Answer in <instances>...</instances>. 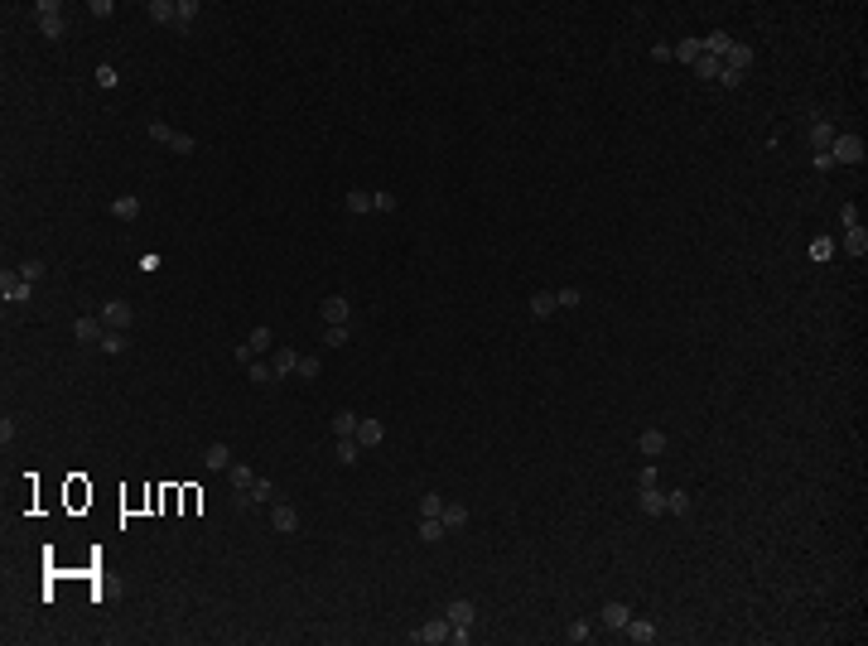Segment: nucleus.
Segmentation results:
<instances>
[{
  "label": "nucleus",
  "mask_w": 868,
  "mask_h": 646,
  "mask_svg": "<svg viewBox=\"0 0 868 646\" xmlns=\"http://www.w3.org/2000/svg\"><path fill=\"white\" fill-rule=\"evenodd\" d=\"M111 217L135 222V217H140V198H130V193H126V198H116V203H111Z\"/></svg>",
  "instance_id": "obj_20"
},
{
  "label": "nucleus",
  "mask_w": 868,
  "mask_h": 646,
  "mask_svg": "<svg viewBox=\"0 0 868 646\" xmlns=\"http://www.w3.org/2000/svg\"><path fill=\"white\" fill-rule=\"evenodd\" d=\"M420 540L439 545V540H444V521H439V516H425V521H420Z\"/></svg>",
  "instance_id": "obj_24"
},
{
  "label": "nucleus",
  "mask_w": 868,
  "mask_h": 646,
  "mask_svg": "<svg viewBox=\"0 0 868 646\" xmlns=\"http://www.w3.org/2000/svg\"><path fill=\"white\" fill-rule=\"evenodd\" d=\"M724 58H729L724 68H729V73H738V78H743V73L753 68V49H743V44H733V49H729Z\"/></svg>",
  "instance_id": "obj_12"
},
{
  "label": "nucleus",
  "mask_w": 868,
  "mask_h": 646,
  "mask_svg": "<svg viewBox=\"0 0 868 646\" xmlns=\"http://www.w3.org/2000/svg\"><path fill=\"white\" fill-rule=\"evenodd\" d=\"M666 512H671V516H685V512H690V492H666Z\"/></svg>",
  "instance_id": "obj_35"
},
{
  "label": "nucleus",
  "mask_w": 868,
  "mask_h": 646,
  "mask_svg": "<svg viewBox=\"0 0 868 646\" xmlns=\"http://www.w3.org/2000/svg\"><path fill=\"white\" fill-rule=\"evenodd\" d=\"M101 352H111V357H116V352H126V333H121V328H106V338H101Z\"/></svg>",
  "instance_id": "obj_32"
},
{
  "label": "nucleus",
  "mask_w": 868,
  "mask_h": 646,
  "mask_svg": "<svg viewBox=\"0 0 868 646\" xmlns=\"http://www.w3.org/2000/svg\"><path fill=\"white\" fill-rule=\"evenodd\" d=\"M555 304H560V309H575V304H579V290H555Z\"/></svg>",
  "instance_id": "obj_41"
},
{
  "label": "nucleus",
  "mask_w": 868,
  "mask_h": 646,
  "mask_svg": "<svg viewBox=\"0 0 868 646\" xmlns=\"http://www.w3.org/2000/svg\"><path fill=\"white\" fill-rule=\"evenodd\" d=\"M333 434H338V439H352V434H357V415H348V410L333 415Z\"/></svg>",
  "instance_id": "obj_29"
},
{
  "label": "nucleus",
  "mask_w": 868,
  "mask_h": 646,
  "mask_svg": "<svg viewBox=\"0 0 868 646\" xmlns=\"http://www.w3.org/2000/svg\"><path fill=\"white\" fill-rule=\"evenodd\" d=\"M19 275H24V280H39V275H44V261H24Z\"/></svg>",
  "instance_id": "obj_43"
},
{
  "label": "nucleus",
  "mask_w": 868,
  "mask_h": 646,
  "mask_svg": "<svg viewBox=\"0 0 868 646\" xmlns=\"http://www.w3.org/2000/svg\"><path fill=\"white\" fill-rule=\"evenodd\" d=\"M323 342H328V347H343V342H348V328H343V323H333V328L323 333Z\"/></svg>",
  "instance_id": "obj_36"
},
{
  "label": "nucleus",
  "mask_w": 868,
  "mask_h": 646,
  "mask_svg": "<svg viewBox=\"0 0 868 646\" xmlns=\"http://www.w3.org/2000/svg\"><path fill=\"white\" fill-rule=\"evenodd\" d=\"M0 295H5V304H24V299H29V280H24L19 270H5V275H0Z\"/></svg>",
  "instance_id": "obj_2"
},
{
  "label": "nucleus",
  "mask_w": 868,
  "mask_h": 646,
  "mask_svg": "<svg viewBox=\"0 0 868 646\" xmlns=\"http://www.w3.org/2000/svg\"><path fill=\"white\" fill-rule=\"evenodd\" d=\"M203 463H207V468H217V473H227V468H232V448H227V444H207Z\"/></svg>",
  "instance_id": "obj_14"
},
{
  "label": "nucleus",
  "mask_w": 868,
  "mask_h": 646,
  "mask_svg": "<svg viewBox=\"0 0 868 646\" xmlns=\"http://www.w3.org/2000/svg\"><path fill=\"white\" fill-rule=\"evenodd\" d=\"M271 526H275L280 536H289V531H299V512H294L289 502H275V507H271Z\"/></svg>",
  "instance_id": "obj_7"
},
{
  "label": "nucleus",
  "mask_w": 868,
  "mask_h": 646,
  "mask_svg": "<svg viewBox=\"0 0 868 646\" xmlns=\"http://www.w3.org/2000/svg\"><path fill=\"white\" fill-rule=\"evenodd\" d=\"M830 159H835V164H859V159H864V140H859V135H844V130H835Z\"/></svg>",
  "instance_id": "obj_1"
},
{
  "label": "nucleus",
  "mask_w": 868,
  "mask_h": 646,
  "mask_svg": "<svg viewBox=\"0 0 868 646\" xmlns=\"http://www.w3.org/2000/svg\"><path fill=\"white\" fill-rule=\"evenodd\" d=\"M699 53H704V44H699V39H685L680 49H671V58H680V63H690V68L699 63Z\"/></svg>",
  "instance_id": "obj_21"
},
{
  "label": "nucleus",
  "mask_w": 868,
  "mask_h": 646,
  "mask_svg": "<svg viewBox=\"0 0 868 646\" xmlns=\"http://www.w3.org/2000/svg\"><path fill=\"white\" fill-rule=\"evenodd\" d=\"M246 376H251L256 386H266V381L275 376V367H271V362H246Z\"/></svg>",
  "instance_id": "obj_34"
},
{
  "label": "nucleus",
  "mask_w": 868,
  "mask_h": 646,
  "mask_svg": "<svg viewBox=\"0 0 868 646\" xmlns=\"http://www.w3.org/2000/svg\"><path fill=\"white\" fill-rule=\"evenodd\" d=\"M294 372H299L304 381H314V376H318V357H299V367H294Z\"/></svg>",
  "instance_id": "obj_37"
},
{
  "label": "nucleus",
  "mask_w": 868,
  "mask_h": 646,
  "mask_svg": "<svg viewBox=\"0 0 868 646\" xmlns=\"http://www.w3.org/2000/svg\"><path fill=\"white\" fill-rule=\"evenodd\" d=\"M271 367H275V376H285V372L299 367V352H294V347H280V352L271 357Z\"/></svg>",
  "instance_id": "obj_22"
},
{
  "label": "nucleus",
  "mask_w": 868,
  "mask_h": 646,
  "mask_svg": "<svg viewBox=\"0 0 868 646\" xmlns=\"http://www.w3.org/2000/svg\"><path fill=\"white\" fill-rule=\"evenodd\" d=\"M227 482H232L237 492H251V487H256L261 478H256V473H251L246 463H232V468H227Z\"/></svg>",
  "instance_id": "obj_13"
},
{
  "label": "nucleus",
  "mask_w": 868,
  "mask_h": 646,
  "mask_svg": "<svg viewBox=\"0 0 868 646\" xmlns=\"http://www.w3.org/2000/svg\"><path fill=\"white\" fill-rule=\"evenodd\" d=\"M637 507H642L647 516H661V512H666V492H656V487H647V492H637Z\"/></svg>",
  "instance_id": "obj_15"
},
{
  "label": "nucleus",
  "mask_w": 868,
  "mask_h": 646,
  "mask_svg": "<svg viewBox=\"0 0 868 646\" xmlns=\"http://www.w3.org/2000/svg\"><path fill=\"white\" fill-rule=\"evenodd\" d=\"M73 338H78L83 347H101V338H106V323H101V319H78V323H73Z\"/></svg>",
  "instance_id": "obj_5"
},
{
  "label": "nucleus",
  "mask_w": 868,
  "mask_h": 646,
  "mask_svg": "<svg viewBox=\"0 0 868 646\" xmlns=\"http://www.w3.org/2000/svg\"><path fill=\"white\" fill-rule=\"evenodd\" d=\"M193 15H198V0H179V29H189Z\"/></svg>",
  "instance_id": "obj_39"
},
{
  "label": "nucleus",
  "mask_w": 868,
  "mask_h": 646,
  "mask_svg": "<svg viewBox=\"0 0 868 646\" xmlns=\"http://www.w3.org/2000/svg\"><path fill=\"white\" fill-rule=\"evenodd\" d=\"M348 208H352V213H377V208H372V193H367V189H352V193H348Z\"/></svg>",
  "instance_id": "obj_31"
},
{
  "label": "nucleus",
  "mask_w": 868,
  "mask_h": 646,
  "mask_svg": "<svg viewBox=\"0 0 868 646\" xmlns=\"http://www.w3.org/2000/svg\"><path fill=\"white\" fill-rule=\"evenodd\" d=\"M246 347H251V357H256V352H271V328H251Z\"/></svg>",
  "instance_id": "obj_33"
},
{
  "label": "nucleus",
  "mask_w": 868,
  "mask_h": 646,
  "mask_svg": "<svg viewBox=\"0 0 868 646\" xmlns=\"http://www.w3.org/2000/svg\"><path fill=\"white\" fill-rule=\"evenodd\" d=\"M449 618H434V622H425L420 632H410V642H420V646H439V642H449Z\"/></svg>",
  "instance_id": "obj_4"
},
{
  "label": "nucleus",
  "mask_w": 868,
  "mask_h": 646,
  "mask_svg": "<svg viewBox=\"0 0 868 646\" xmlns=\"http://www.w3.org/2000/svg\"><path fill=\"white\" fill-rule=\"evenodd\" d=\"M555 309H560V304H555V295H550V290H541V295L531 299V314H536V319H545V314H555Z\"/></svg>",
  "instance_id": "obj_26"
},
{
  "label": "nucleus",
  "mask_w": 868,
  "mask_h": 646,
  "mask_svg": "<svg viewBox=\"0 0 868 646\" xmlns=\"http://www.w3.org/2000/svg\"><path fill=\"white\" fill-rule=\"evenodd\" d=\"M39 29L49 34V39H63V15H58V5L49 0V5H39Z\"/></svg>",
  "instance_id": "obj_8"
},
{
  "label": "nucleus",
  "mask_w": 868,
  "mask_h": 646,
  "mask_svg": "<svg viewBox=\"0 0 868 646\" xmlns=\"http://www.w3.org/2000/svg\"><path fill=\"white\" fill-rule=\"evenodd\" d=\"M372 208H377V213H395V198H391V193H372Z\"/></svg>",
  "instance_id": "obj_42"
},
{
  "label": "nucleus",
  "mask_w": 868,
  "mask_h": 646,
  "mask_svg": "<svg viewBox=\"0 0 868 646\" xmlns=\"http://www.w3.org/2000/svg\"><path fill=\"white\" fill-rule=\"evenodd\" d=\"M318 314H323L328 328H333V323H348V299H343V295H328V299L318 304Z\"/></svg>",
  "instance_id": "obj_9"
},
{
  "label": "nucleus",
  "mask_w": 868,
  "mask_h": 646,
  "mask_svg": "<svg viewBox=\"0 0 868 646\" xmlns=\"http://www.w3.org/2000/svg\"><path fill=\"white\" fill-rule=\"evenodd\" d=\"M150 19H155V24H174V29H179V5H174V0H150Z\"/></svg>",
  "instance_id": "obj_11"
},
{
  "label": "nucleus",
  "mask_w": 868,
  "mask_h": 646,
  "mask_svg": "<svg viewBox=\"0 0 868 646\" xmlns=\"http://www.w3.org/2000/svg\"><path fill=\"white\" fill-rule=\"evenodd\" d=\"M729 49H733V39H729L724 29H714V34L704 39V53H714V58H719V53H729Z\"/></svg>",
  "instance_id": "obj_25"
},
{
  "label": "nucleus",
  "mask_w": 868,
  "mask_h": 646,
  "mask_svg": "<svg viewBox=\"0 0 868 646\" xmlns=\"http://www.w3.org/2000/svg\"><path fill=\"white\" fill-rule=\"evenodd\" d=\"M622 632H627V637H632L637 646L656 642V627H652V622H642V618H627V627H622Z\"/></svg>",
  "instance_id": "obj_16"
},
{
  "label": "nucleus",
  "mask_w": 868,
  "mask_h": 646,
  "mask_svg": "<svg viewBox=\"0 0 868 646\" xmlns=\"http://www.w3.org/2000/svg\"><path fill=\"white\" fill-rule=\"evenodd\" d=\"M382 439H386L382 420H357V448H377Z\"/></svg>",
  "instance_id": "obj_10"
},
{
  "label": "nucleus",
  "mask_w": 868,
  "mask_h": 646,
  "mask_svg": "<svg viewBox=\"0 0 868 646\" xmlns=\"http://www.w3.org/2000/svg\"><path fill=\"white\" fill-rule=\"evenodd\" d=\"M647 487H656V473L647 468V473H637V492H647Z\"/></svg>",
  "instance_id": "obj_45"
},
{
  "label": "nucleus",
  "mask_w": 868,
  "mask_h": 646,
  "mask_svg": "<svg viewBox=\"0 0 868 646\" xmlns=\"http://www.w3.org/2000/svg\"><path fill=\"white\" fill-rule=\"evenodd\" d=\"M637 444H642V453H652V458H656V453L666 448V430H642V439H637Z\"/></svg>",
  "instance_id": "obj_23"
},
{
  "label": "nucleus",
  "mask_w": 868,
  "mask_h": 646,
  "mask_svg": "<svg viewBox=\"0 0 868 646\" xmlns=\"http://www.w3.org/2000/svg\"><path fill=\"white\" fill-rule=\"evenodd\" d=\"M565 642H588V622H570V627H565Z\"/></svg>",
  "instance_id": "obj_40"
},
{
  "label": "nucleus",
  "mask_w": 868,
  "mask_h": 646,
  "mask_svg": "<svg viewBox=\"0 0 868 646\" xmlns=\"http://www.w3.org/2000/svg\"><path fill=\"white\" fill-rule=\"evenodd\" d=\"M830 145H835V125L820 121V125L810 130V150H815V155H830Z\"/></svg>",
  "instance_id": "obj_17"
},
{
  "label": "nucleus",
  "mask_w": 868,
  "mask_h": 646,
  "mask_svg": "<svg viewBox=\"0 0 868 646\" xmlns=\"http://www.w3.org/2000/svg\"><path fill=\"white\" fill-rule=\"evenodd\" d=\"M627 618H632V613H627V603H608V608H603V627H613V632H622V627H627Z\"/></svg>",
  "instance_id": "obj_19"
},
{
  "label": "nucleus",
  "mask_w": 868,
  "mask_h": 646,
  "mask_svg": "<svg viewBox=\"0 0 868 646\" xmlns=\"http://www.w3.org/2000/svg\"><path fill=\"white\" fill-rule=\"evenodd\" d=\"M844 251H854V256H864V251H868V232H864V227H849V236H844Z\"/></svg>",
  "instance_id": "obj_28"
},
{
  "label": "nucleus",
  "mask_w": 868,
  "mask_h": 646,
  "mask_svg": "<svg viewBox=\"0 0 868 646\" xmlns=\"http://www.w3.org/2000/svg\"><path fill=\"white\" fill-rule=\"evenodd\" d=\"M695 73H699V78H719V73H724V63H719L714 53H699V63H695Z\"/></svg>",
  "instance_id": "obj_30"
},
{
  "label": "nucleus",
  "mask_w": 868,
  "mask_h": 646,
  "mask_svg": "<svg viewBox=\"0 0 868 646\" xmlns=\"http://www.w3.org/2000/svg\"><path fill=\"white\" fill-rule=\"evenodd\" d=\"M444 618H449V627H473V622H478V608H473L468 598H454Z\"/></svg>",
  "instance_id": "obj_6"
},
{
  "label": "nucleus",
  "mask_w": 868,
  "mask_h": 646,
  "mask_svg": "<svg viewBox=\"0 0 868 646\" xmlns=\"http://www.w3.org/2000/svg\"><path fill=\"white\" fill-rule=\"evenodd\" d=\"M338 463H357V444L352 439H338Z\"/></svg>",
  "instance_id": "obj_38"
},
{
  "label": "nucleus",
  "mask_w": 868,
  "mask_h": 646,
  "mask_svg": "<svg viewBox=\"0 0 868 646\" xmlns=\"http://www.w3.org/2000/svg\"><path fill=\"white\" fill-rule=\"evenodd\" d=\"M439 521H444V531H463V526H468V507H459V502H449Z\"/></svg>",
  "instance_id": "obj_18"
},
{
  "label": "nucleus",
  "mask_w": 868,
  "mask_h": 646,
  "mask_svg": "<svg viewBox=\"0 0 868 646\" xmlns=\"http://www.w3.org/2000/svg\"><path fill=\"white\" fill-rule=\"evenodd\" d=\"M444 507H449V502H444L439 492H425V497H420V516H444Z\"/></svg>",
  "instance_id": "obj_27"
},
{
  "label": "nucleus",
  "mask_w": 868,
  "mask_h": 646,
  "mask_svg": "<svg viewBox=\"0 0 868 646\" xmlns=\"http://www.w3.org/2000/svg\"><path fill=\"white\" fill-rule=\"evenodd\" d=\"M101 323H106V328H121V333H130V323H135V309H130L126 299H111V304L101 309Z\"/></svg>",
  "instance_id": "obj_3"
},
{
  "label": "nucleus",
  "mask_w": 868,
  "mask_h": 646,
  "mask_svg": "<svg viewBox=\"0 0 868 646\" xmlns=\"http://www.w3.org/2000/svg\"><path fill=\"white\" fill-rule=\"evenodd\" d=\"M15 434H19V425H15V420H10V415H5V420H0V439H5V444H10V439H15Z\"/></svg>",
  "instance_id": "obj_44"
}]
</instances>
